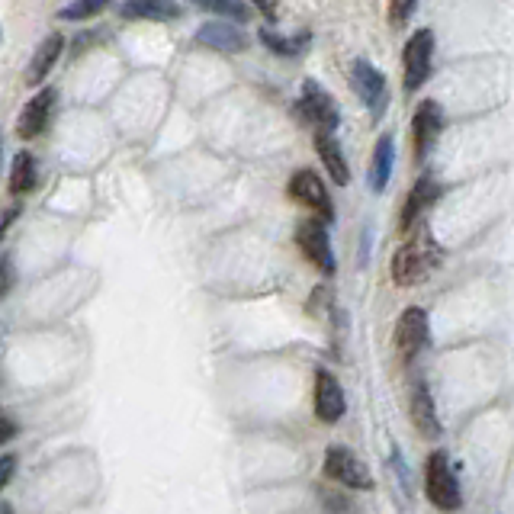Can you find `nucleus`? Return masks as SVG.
<instances>
[{
	"label": "nucleus",
	"mask_w": 514,
	"mask_h": 514,
	"mask_svg": "<svg viewBox=\"0 0 514 514\" xmlns=\"http://www.w3.org/2000/svg\"><path fill=\"white\" fill-rule=\"evenodd\" d=\"M437 264H441V248H437V241L428 235L425 225H418L415 235L392 257V280L399 286H418L431 277Z\"/></svg>",
	"instance_id": "f257e3e1"
},
{
	"label": "nucleus",
	"mask_w": 514,
	"mask_h": 514,
	"mask_svg": "<svg viewBox=\"0 0 514 514\" xmlns=\"http://www.w3.org/2000/svg\"><path fill=\"white\" fill-rule=\"evenodd\" d=\"M425 492H428V498L441 511H457L463 505L460 482H457V476H453V466H450L444 450H434L431 457H428V466H425Z\"/></svg>",
	"instance_id": "f03ea898"
},
{
	"label": "nucleus",
	"mask_w": 514,
	"mask_h": 514,
	"mask_svg": "<svg viewBox=\"0 0 514 514\" xmlns=\"http://www.w3.org/2000/svg\"><path fill=\"white\" fill-rule=\"evenodd\" d=\"M325 476L331 482H338V486H347V489H373L370 470L347 447H328V453H325Z\"/></svg>",
	"instance_id": "7ed1b4c3"
},
{
	"label": "nucleus",
	"mask_w": 514,
	"mask_h": 514,
	"mask_svg": "<svg viewBox=\"0 0 514 514\" xmlns=\"http://www.w3.org/2000/svg\"><path fill=\"white\" fill-rule=\"evenodd\" d=\"M299 113H302V119H306V123H309L315 132H335L338 123H341L335 100H331L315 81H306V87H302Z\"/></svg>",
	"instance_id": "20e7f679"
},
{
	"label": "nucleus",
	"mask_w": 514,
	"mask_h": 514,
	"mask_svg": "<svg viewBox=\"0 0 514 514\" xmlns=\"http://www.w3.org/2000/svg\"><path fill=\"white\" fill-rule=\"evenodd\" d=\"M296 245H299L302 254H306V261L319 267L322 274H335V254H331V241H328L322 219L302 222L296 229Z\"/></svg>",
	"instance_id": "39448f33"
},
{
	"label": "nucleus",
	"mask_w": 514,
	"mask_h": 514,
	"mask_svg": "<svg viewBox=\"0 0 514 514\" xmlns=\"http://www.w3.org/2000/svg\"><path fill=\"white\" fill-rule=\"evenodd\" d=\"M431 55H434L431 29H418V33L408 39V45H405V94H415V90L428 81Z\"/></svg>",
	"instance_id": "423d86ee"
},
{
	"label": "nucleus",
	"mask_w": 514,
	"mask_h": 514,
	"mask_svg": "<svg viewBox=\"0 0 514 514\" xmlns=\"http://www.w3.org/2000/svg\"><path fill=\"white\" fill-rule=\"evenodd\" d=\"M428 335H431V328H428V312L425 309H405L399 315V322H396V351L402 360H412L418 357L421 351H425V344H428Z\"/></svg>",
	"instance_id": "0eeeda50"
},
{
	"label": "nucleus",
	"mask_w": 514,
	"mask_h": 514,
	"mask_svg": "<svg viewBox=\"0 0 514 514\" xmlns=\"http://www.w3.org/2000/svg\"><path fill=\"white\" fill-rule=\"evenodd\" d=\"M351 87H354V94L360 97V103L373 113V119H380L383 110H386V97H389V90H386V78L380 71H376L370 62H354L351 68Z\"/></svg>",
	"instance_id": "6e6552de"
},
{
	"label": "nucleus",
	"mask_w": 514,
	"mask_h": 514,
	"mask_svg": "<svg viewBox=\"0 0 514 514\" xmlns=\"http://www.w3.org/2000/svg\"><path fill=\"white\" fill-rule=\"evenodd\" d=\"M290 196L296 203H302L306 209H312L315 216L322 222H331L335 219V206H331V196L322 184V177L315 171H296L293 180H290Z\"/></svg>",
	"instance_id": "1a4fd4ad"
},
{
	"label": "nucleus",
	"mask_w": 514,
	"mask_h": 514,
	"mask_svg": "<svg viewBox=\"0 0 514 514\" xmlns=\"http://www.w3.org/2000/svg\"><path fill=\"white\" fill-rule=\"evenodd\" d=\"M55 103H58V90L55 87H45L23 107L20 119H17V135L23 142H33L45 132V126L52 123V113H55Z\"/></svg>",
	"instance_id": "9d476101"
},
{
	"label": "nucleus",
	"mask_w": 514,
	"mask_h": 514,
	"mask_svg": "<svg viewBox=\"0 0 514 514\" xmlns=\"http://www.w3.org/2000/svg\"><path fill=\"white\" fill-rule=\"evenodd\" d=\"M312 408L315 418L325 421V425H335L344 415V392L338 386V380L328 370H315V396H312Z\"/></svg>",
	"instance_id": "9b49d317"
},
{
	"label": "nucleus",
	"mask_w": 514,
	"mask_h": 514,
	"mask_svg": "<svg viewBox=\"0 0 514 514\" xmlns=\"http://www.w3.org/2000/svg\"><path fill=\"white\" fill-rule=\"evenodd\" d=\"M441 126H444V116H441V107H437L434 100H425L421 107L415 110V119H412V132H415V158L425 161L428 151L434 148L437 135H441Z\"/></svg>",
	"instance_id": "f8f14e48"
},
{
	"label": "nucleus",
	"mask_w": 514,
	"mask_h": 514,
	"mask_svg": "<svg viewBox=\"0 0 514 514\" xmlns=\"http://www.w3.org/2000/svg\"><path fill=\"white\" fill-rule=\"evenodd\" d=\"M441 196V187L434 184V180H418V184L412 187V193H408V200L402 206V219H399V229L408 235V232H415L418 225H421V216H425V209Z\"/></svg>",
	"instance_id": "ddd939ff"
},
{
	"label": "nucleus",
	"mask_w": 514,
	"mask_h": 514,
	"mask_svg": "<svg viewBox=\"0 0 514 514\" xmlns=\"http://www.w3.org/2000/svg\"><path fill=\"white\" fill-rule=\"evenodd\" d=\"M196 42L206 45V49L213 52H241L248 45V36L241 33L235 23H225V20H216V23H206L200 26V33H196Z\"/></svg>",
	"instance_id": "4468645a"
},
{
	"label": "nucleus",
	"mask_w": 514,
	"mask_h": 514,
	"mask_svg": "<svg viewBox=\"0 0 514 514\" xmlns=\"http://www.w3.org/2000/svg\"><path fill=\"white\" fill-rule=\"evenodd\" d=\"M412 425L425 441H437L441 437V421H437V408L425 383L412 386Z\"/></svg>",
	"instance_id": "2eb2a0df"
},
{
	"label": "nucleus",
	"mask_w": 514,
	"mask_h": 514,
	"mask_svg": "<svg viewBox=\"0 0 514 514\" xmlns=\"http://www.w3.org/2000/svg\"><path fill=\"white\" fill-rule=\"evenodd\" d=\"M65 52V36L52 33L49 39L39 42V49L29 58V68H26V84H42L45 78L52 74V68L58 65V58Z\"/></svg>",
	"instance_id": "dca6fc26"
},
{
	"label": "nucleus",
	"mask_w": 514,
	"mask_h": 514,
	"mask_svg": "<svg viewBox=\"0 0 514 514\" xmlns=\"http://www.w3.org/2000/svg\"><path fill=\"white\" fill-rule=\"evenodd\" d=\"M315 151H319V158H322V164L328 168L331 180H335L338 187H344L347 180H351V171H347V161H344L341 145L335 142V132H315Z\"/></svg>",
	"instance_id": "f3484780"
},
{
	"label": "nucleus",
	"mask_w": 514,
	"mask_h": 514,
	"mask_svg": "<svg viewBox=\"0 0 514 514\" xmlns=\"http://www.w3.org/2000/svg\"><path fill=\"white\" fill-rule=\"evenodd\" d=\"M126 20H155V23H164V20H177L180 17V7L174 0H126L123 7H119Z\"/></svg>",
	"instance_id": "a211bd4d"
},
{
	"label": "nucleus",
	"mask_w": 514,
	"mask_h": 514,
	"mask_svg": "<svg viewBox=\"0 0 514 514\" xmlns=\"http://www.w3.org/2000/svg\"><path fill=\"white\" fill-rule=\"evenodd\" d=\"M392 158H396V145H392V135H380L373 151V171H370V184L376 193H383L389 177H392Z\"/></svg>",
	"instance_id": "6ab92c4d"
},
{
	"label": "nucleus",
	"mask_w": 514,
	"mask_h": 514,
	"mask_svg": "<svg viewBox=\"0 0 514 514\" xmlns=\"http://www.w3.org/2000/svg\"><path fill=\"white\" fill-rule=\"evenodd\" d=\"M39 184V171H36V158L29 151H20L13 158V168H10V190L23 196V193H33Z\"/></svg>",
	"instance_id": "aec40b11"
},
{
	"label": "nucleus",
	"mask_w": 514,
	"mask_h": 514,
	"mask_svg": "<svg viewBox=\"0 0 514 514\" xmlns=\"http://www.w3.org/2000/svg\"><path fill=\"white\" fill-rule=\"evenodd\" d=\"M261 42L270 52H277L283 58H296L309 49V33H296V36H280L274 29H261Z\"/></svg>",
	"instance_id": "412c9836"
},
{
	"label": "nucleus",
	"mask_w": 514,
	"mask_h": 514,
	"mask_svg": "<svg viewBox=\"0 0 514 514\" xmlns=\"http://www.w3.org/2000/svg\"><path fill=\"white\" fill-rule=\"evenodd\" d=\"M113 4V0H71L68 7L58 10V20H90L97 17V13H103Z\"/></svg>",
	"instance_id": "4be33fe9"
},
{
	"label": "nucleus",
	"mask_w": 514,
	"mask_h": 514,
	"mask_svg": "<svg viewBox=\"0 0 514 514\" xmlns=\"http://www.w3.org/2000/svg\"><path fill=\"white\" fill-rule=\"evenodd\" d=\"M200 10H209V13H219V17H229V20H238L245 23L248 20V7L245 0H193Z\"/></svg>",
	"instance_id": "5701e85b"
},
{
	"label": "nucleus",
	"mask_w": 514,
	"mask_h": 514,
	"mask_svg": "<svg viewBox=\"0 0 514 514\" xmlns=\"http://www.w3.org/2000/svg\"><path fill=\"white\" fill-rule=\"evenodd\" d=\"M415 7H418V0H389V23L405 26Z\"/></svg>",
	"instance_id": "b1692460"
},
{
	"label": "nucleus",
	"mask_w": 514,
	"mask_h": 514,
	"mask_svg": "<svg viewBox=\"0 0 514 514\" xmlns=\"http://www.w3.org/2000/svg\"><path fill=\"white\" fill-rule=\"evenodd\" d=\"M13 280H17V274H13V261L10 257H0V299L13 290Z\"/></svg>",
	"instance_id": "393cba45"
},
{
	"label": "nucleus",
	"mask_w": 514,
	"mask_h": 514,
	"mask_svg": "<svg viewBox=\"0 0 514 514\" xmlns=\"http://www.w3.org/2000/svg\"><path fill=\"white\" fill-rule=\"evenodd\" d=\"M13 473H17V457L4 453V457H0V489H4L7 482L13 479Z\"/></svg>",
	"instance_id": "a878e982"
},
{
	"label": "nucleus",
	"mask_w": 514,
	"mask_h": 514,
	"mask_svg": "<svg viewBox=\"0 0 514 514\" xmlns=\"http://www.w3.org/2000/svg\"><path fill=\"white\" fill-rule=\"evenodd\" d=\"M13 434H17V425H13V418L0 415V444H7Z\"/></svg>",
	"instance_id": "bb28decb"
},
{
	"label": "nucleus",
	"mask_w": 514,
	"mask_h": 514,
	"mask_svg": "<svg viewBox=\"0 0 514 514\" xmlns=\"http://www.w3.org/2000/svg\"><path fill=\"white\" fill-rule=\"evenodd\" d=\"M251 4L261 10L267 20H277V0H251Z\"/></svg>",
	"instance_id": "cd10ccee"
},
{
	"label": "nucleus",
	"mask_w": 514,
	"mask_h": 514,
	"mask_svg": "<svg viewBox=\"0 0 514 514\" xmlns=\"http://www.w3.org/2000/svg\"><path fill=\"white\" fill-rule=\"evenodd\" d=\"M17 213H20V209H17V206H13V209H7V216H4V219H0V235H4V232H7V225H10L13 219H17Z\"/></svg>",
	"instance_id": "c85d7f7f"
},
{
	"label": "nucleus",
	"mask_w": 514,
	"mask_h": 514,
	"mask_svg": "<svg viewBox=\"0 0 514 514\" xmlns=\"http://www.w3.org/2000/svg\"><path fill=\"white\" fill-rule=\"evenodd\" d=\"M0 514H13V508H10V505H4V502H0Z\"/></svg>",
	"instance_id": "c756f323"
},
{
	"label": "nucleus",
	"mask_w": 514,
	"mask_h": 514,
	"mask_svg": "<svg viewBox=\"0 0 514 514\" xmlns=\"http://www.w3.org/2000/svg\"><path fill=\"white\" fill-rule=\"evenodd\" d=\"M0 344H4V331H0Z\"/></svg>",
	"instance_id": "7c9ffc66"
}]
</instances>
